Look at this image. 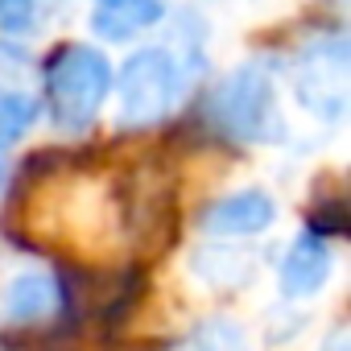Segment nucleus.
I'll return each mask as SVG.
<instances>
[{
	"instance_id": "f257e3e1",
	"label": "nucleus",
	"mask_w": 351,
	"mask_h": 351,
	"mask_svg": "<svg viewBox=\"0 0 351 351\" xmlns=\"http://www.w3.org/2000/svg\"><path fill=\"white\" fill-rule=\"evenodd\" d=\"M42 83H46V112L50 124L58 132H87L99 116V108L108 104L112 91V62L99 46L91 42H62L46 54L42 66Z\"/></svg>"
},
{
	"instance_id": "f03ea898",
	"label": "nucleus",
	"mask_w": 351,
	"mask_h": 351,
	"mask_svg": "<svg viewBox=\"0 0 351 351\" xmlns=\"http://www.w3.org/2000/svg\"><path fill=\"white\" fill-rule=\"evenodd\" d=\"M199 58L195 54H178L173 46H141L132 50L120 71L112 75V87H116V128L124 132H136V128H149L157 124L178 95L186 91V66H195Z\"/></svg>"
},
{
	"instance_id": "7ed1b4c3",
	"label": "nucleus",
	"mask_w": 351,
	"mask_h": 351,
	"mask_svg": "<svg viewBox=\"0 0 351 351\" xmlns=\"http://www.w3.org/2000/svg\"><path fill=\"white\" fill-rule=\"evenodd\" d=\"M207 112L223 136L244 145H285L289 136V124L277 104V79H273V66L265 62H244L228 71L215 83Z\"/></svg>"
},
{
	"instance_id": "20e7f679",
	"label": "nucleus",
	"mask_w": 351,
	"mask_h": 351,
	"mask_svg": "<svg viewBox=\"0 0 351 351\" xmlns=\"http://www.w3.org/2000/svg\"><path fill=\"white\" fill-rule=\"evenodd\" d=\"M347 79H351V42H347V34H322V38L306 42L302 54L293 58V95L322 124L343 120Z\"/></svg>"
},
{
	"instance_id": "39448f33",
	"label": "nucleus",
	"mask_w": 351,
	"mask_h": 351,
	"mask_svg": "<svg viewBox=\"0 0 351 351\" xmlns=\"http://www.w3.org/2000/svg\"><path fill=\"white\" fill-rule=\"evenodd\" d=\"M277 223V203L269 191L261 186H244L232 191L215 203H207V211L199 215V232L211 240H248V236H265Z\"/></svg>"
},
{
	"instance_id": "423d86ee",
	"label": "nucleus",
	"mask_w": 351,
	"mask_h": 351,
	"mask_svg": "<svg viewBox=\"0 0 351 351\" xmlns=\"http://www.w3.org/2000/svg\"><path fill=\"white\" fill-rule=\"evenodd\" d=\"M330 269H335V252L326 244V236H314V232H302L281 265H277V285H281V298L285 302H302V298H314L326 281H330Z\"/></svg>"
},
{
	"instance_id": "0eeeda50",
	"label": "nucleus",
	"mask_w": 351,
	"mask_h": 351,
	"mask_svg": "<svg viewBox=\"0 0 351 351\" xmlns=\"http://www.w3.org/2000/svg\"><path fill=\"white\" fill-rule=\"evenodd\" d=\"M165 0H99L91 13V34L99 42H132L165 21Z\"/></svg>"
},
{
	"instance_id": "6e6552de",
	"label": "nucleus",
	"mask_w": 351,
	"mask_h": 351,
	"mask_svg": "<svg viewBox=\"0 0 351 351\" xmlns=\"http://www.w3.org/2000/svg\"><path fill=\"white\" fill-rule=\"evenodd\" d=\"M62 302V289L50 273H17L5 293H0V310L9 322L29 326V322H46Z\"/></svg>"
},
{
	"instance_id": "1a4fd4ad",
	"label": "nucleus",
	"mask_w": 351,
	"mask_h": 351,
	"mask_svg": "<svg viewBox=\"0 0 351 351\" xmlns=\"http://www.w3.org/2000/svg\"><path fill=\"white\" fill-rule=\"evenodd\" d=\"M191 273H195L199 281L215 285V289H236V285H244V281L252 277V265H248L244 252L228 248L223 240H219V244L211 240V244H203V248L191 252Z\"/></svg>"
},
{
	"instance_id": "9d476101",
	"label": "nucleus",
	"mask_w": 351,
	"mask_h": 351,
	"mask_svg": "<svg viewBox=\"0 0 351 351\" xmlns=\"http://www.w3.org/2000/svg\"><path fill=\"white\" fill-rule=\"evenodd\" d=\"M42 116V104L29 91H0V149L21 141Z\"/></svg>"
},
{
	"instance_id": "9b49d317",
	"label": "nucleus",
	"mask_w": 351,
	"mask_h": 351,
	"mask_svg": "<svg viewBox=\"0 0 351 351\" xmlns=\"http://www.w3.org/2000/svg\"><path fill=\"white\" fill-rule=\"evenodd\" d=\"M191 351H252V347H248V330L236 318L211 314L191 330Z\"/></svg>"
},
{
	"instance_id": "f8f14e48",
	"label": "nucleus",
	"mask_w": 351,
	"mask_h": 351,
	"mask_svg": "<svg viewBox=\"0 0 351 351\" xmlns=\"http://www.w3.org/2000/svg\"><path fill=\"white\" fill-rule=\"evenodd\" d=\"M38 29V0H0V34L29 38Z\"/></svg>"
},
{
	"instance_id": "ddd939ff",
	"label": "nucleus",
	"mask_w": 351,
	"mask_h": 351,
	"mask_svg": "<svg viewBox=\"0 0 351 351\" xmlns=\"http://www.w3.org/2000/svg\"><path fill=\"white\" fill-rule=\"evenodd\" d=\"M318 351H351V335H347V326H335V330L322 339Z\"/></svg>"
},
{
	"instance_id": "4468645a",
	"label": "nucleus",
	"mask_w": 351,
	"mask_h": 351,
	"mask_svg": "<svg viewBox=\"0 0 351 351\" xmlns=\"http://www.w3.org/2000/svg\"><path fill=\"white\" fill-rule=\"evenodd\" d=\"M5 182H9V165H5V157H0V191H5Z\"/></svg>"
}]
</instances>
